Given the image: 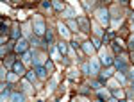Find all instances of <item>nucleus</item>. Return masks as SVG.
Here are the masks:
<instances>
[{
    "mask_svg": "<svg viewBox=\"0 0 134 102\" xmlns=\"http://www.w3.org/2000/svg\"><path fill=\"white\" fill-rule=\"evenodd\" d=\"M52 6H54V9H55V11H61V13L66 9V7H64V4H63V2H57V0H55V2H52Z\"/></svg>",
    "mask_w": 134,
    "mask_h": 102,
    "instance_id": "nucleus-21",
    "label": "nucleus"
},
{
    "mask_svg": "<svg viewBox=\"0 0 134 102\" xmlns=\"http://www.w3.org/2000/svg\"><path fill=\"white\" fill-rule=\"evenodd\" d=\"M63 16H66V18H70V20H72L73 16H75V11H73V7H66V9L63 11Z\"/></svg>",
    "mask_w": 134,
    "mask_h": 102,
    "instance_id": "nucleus-15",
    "label": "nucleus"
},
{
    "mask_svg": "<svg viewBox=\"0 0 134 102\" xmlns=\"http://www.w3.org/2000/svg\"><path fill=\"white\" fill-rule=\"evenodd\" d=\"M79 23H81V27H82V31H84V32L90 31V23H88V20H86L84 16H79Z\"/></svg>",
    "mask_w": 134,
    "mask_h": 102,
    "instance_id": "nucleus-14",
    "label": "nucleus"
},
{
    "mask_svg": "<svg viewBox=\"0 0 134 102\" xmlns=\"http://www.w3.org/2000/svg\"><path fill=\"white\" fill-rule=\"evenodd\" d=\"M23 90H25V92H29V90H31V84H29V81H23Z\"/></svg>",
    "mask_w": 134,
    "mask_h": 102,
    "instance_id": "nucleus-39",
    "label": "nucleus"
},
{
    "mask_svg": "<svg viewBox=\"0 0 134 102\" xmlns=\"http://www.w3.org/2000/svg\"><path fill=\"white\" fill-rule=\"evenodd\" d=\"M18 73H14V72H11V73H7V84H11V82H14V81H18Z\"/></svg>",
    "mask_w": 134,
    "mask_h": 102,
    "instance_id": "nucleus-20",
    "label": "nucleus"
},
{
    "mask_svg": "<svg viewBox=\"0 0 134 102\" xmlns=\"http://www.w3.org/2000/svg\"><path fill=\"white\" fill-rule=\"evenodd\" d=\"M93 32L97 34V38L102 36V29H100V23H98V22H93Z\"/></svg>",
    "mask_w": 134,
    "mask_h": 102,
    "instance_id": "nucleus-19",
    "label": "nucleus"
},
{
    "mask_svg": "<svg viewBox=\"0 0 134 102\" xmlns=\"http://www.w3.org/2000/svg\"><path fill=\"white\" fill-rule=\"evenodd\" d=\"M23 32H25V34H29V32H31V25H29V23H27V25H23Z\"/></svg>",
    "mask_w": 134,
    "mask_h": 102,
    "instance_id": "nucleus-42",
    "label": "nucleus"
},
{
    "mask_svg": "<svg viewBox=\"0 0 134 102\" xmlns=\"http://www.w3.org/2000/svg\"><path fill=\"white\" fill-rule=\"evenodd\" d=\"M82 6H84V9L91 11V7H93V2H91V4H90V2H82Z\"/></svg>",
    "mask_w": 134,
    "mask_h": 102,
    "instance_id": "nucleus-36",
    "label": "nucleus"
},
{
    "mask_svg": "<svg viewBox=\"0 0 134 102\" xmlns=\"http://www.w3.org/2000/svg\"><path fill=\"white\" fill-rule=\"evenodd\" d=\"M88 92H90V86H82V90H81V93H82V95H86Z\"/></svg>",
    "mask_w": 134,
    "mask_h": 102,
    "instance_id": "nucleus-43",
    "label": "nucleus"
},
{
    "mask_svg": "<svg viewBox=\"0 0 134 102\" xmlns=\"http://www.w3.org/2000/svg\"><path fill=\"white\" fill-rule=\"evenodd\" d=\"M34 72H36L38 79H45V77L48 75V72H47V68H45V66H36V68H34Z\"/></svg>",
    "mask_w": 134,
    "mask_h": 102,
    "instance_id": "nucleus-11",
    "label": "nucleus"
},
{
    "mask_svg": "<svg viewBox=\"0 0 134 102\" xmlns=\"http://www.w3.org/2000/svg\"><path fill=\"white\" fill-rule=\"evenodd\" d=\"M32 29H34V34H36V36H43V34L47 32L45 22H43L40 16H36V18H34V22H32Z\"/></svg>",
    "mask_w": 134,
    "mask_h": 102,
    "instance_id": "nucleus-2",
    "label": "nucleus"
},
{
    "mask_svg": "<svg viewBox=\"0 0 134 102\" xmlns=\"http://www.w3.org/2000/svg\"><path fill=\"white\" fill-rule=\"evenodd\" d=\"M127 72H129V73H127V75H129V79L134 82V68H131V70H127Z\"/></svg>",
    "mask_w": 134,
    "mask_h": 102,
    "instance_id": "nucleus-38",
    "label": "nucleus"
},
{
    "mask_svg": "<svg viewBox=\"0 0 134 102\" xmlns=\"http://www.w3.org/2000/svg\"><path fill=\"white\" fill-rule=\"evenodd\" d=\"M50 56H52V59H54V61H59V59H61V52L57 50V47L50 50Z\"/></svg>",
    "mask_w": 134,
    "mask_h": 102,
    "instance_id": "nucleus-16",
    "label": "nucleus"
},
{
    "mask_svg": "<svg viewBox=\"0 0 134 102\" xmlns=\"http://www.w3.org/2000/svg\"><path fill=\"white\" fill-rule=\"evenodd\" d=\"M114 66L118 68V72H125L127 70V57L125 56H118L114 59Z\"/></svg>",
    "mask_w": 134,
    "mask_h": 102,
    "instance_id": "nucleus-4",
    "label": "nucleus"
},
{
    "mask_svg": "<svg viewBox=\"0 0 134 102\" xmlns=\"http://www.w3.org/2000/svg\"><path fill=\"white\" fill-rule=\"evenodd\" d=\"M13 38H20V29H18V27L13 29ZM20 40H21V38H20Z\"/></svg>",
    "mask_w": 134,
    "mask_h": 102,
    "instance_id": "nucleus-34",
    "label": "nucleus"
},
{
    "mask_svg": "<svg viewBox=\"0 0 134 102\" xmlns=\"http://www.w3.org/2000/svg\"><path fill=\"white\" fill-rule=\"evenodd\" d=\"M57 29H59V34H61L64 40H70V31H68V27H66L63 22H59V23H57Z\"/></svg>",
    "mask_w": 134,
    "mask_h": 102,
    "instance_id": "nucleus-7",
    "label": "nucleus"
},
{
    "mask_svg": "<svg viewBox=\"0 0 134 102\" xmlns=\"http://www.w3.org/2000/svg\"><path fill=\"white\" fill-rule=\"evenodd\" d=\"M57 50L64 56V54H66V50H68V45H66L64 41H59V43H57Z\"/></svg>",
    "mask_w": 134,
    "mask_h": 102,
    "instance_id": "nucleus-18",
    "label": "nucleus"
},
{
    "mask_svg": "<svg viewBox=\"0 0 134 102\" xmlns=\"http://www.w3.org/2000/svg\"><path fill=\"white\" fill-rule=\"evenodd\" d=\"M41 7H43V9H50V7H52V2H43Z\"/></svg>",
    "mask_w": 134,
    "mask_h": 102,
    "instance_id": "nucleus-37",
    "label": "nucleus"
},
{
    "mask_svg": "<svg viewBox=\"0 0 134 102\" xmlns=\"http://www.w3.org/2000/svg\"><path fill=\"white\" fill-rule=\"evenodd\" d=\"M45 68H47V72H54V65H52V61L45 63Z\"/></svg>",
    "mask_w": 134,
    "mask_h": 102,
    "instance_id": "nucleus-31",
    "label": "nucleus"
},
{
    "mask_svg": "<svg viewBox=\"0 0 134 102\" xmlns=\"http://www.w3.org/2000/svg\"><path fill=\"white\" fill-rule=\"evenodd\" d=\"M113 95H114V99H124V92L122 90H114Z\"/></svg>",
    "mask_w": 134,
    "mask_h": 102,
    "instance_id": "nucleus-28",
    "label": "nucleus"
},
{
    "mask_svg": "<svg viewBox=\"0 0 134 102\" xmlns=\"http://www.w3.org/2000/svg\"><path fill=\"white\" fill-rule=\"evenodd\" d=\"M100 63H102L104 66H109V65L113 63V57H111L105 50H100Z\"/></svg>",
    "mask_w": 134,
    "mask_h": 102,
    "instance_id": "nucleus-6",
    "label": "nucleus"
},
{
    "mask_svg": "<svg viewBox=\"0 0 134 102\" xmlns=\"http://www.w3.org/2000/svg\"><path fill=\"white\" fill-rule=\"evenodd\" d=\"M82 72H84V73H88V75H90V66H88V63H86V65H82Z\"/></svg>",
    "mask_w": 134,
    "mask_h": 102,
    "instance_id": "nucleus-40",
    "label": "nucleus"
},
{
    "mask_svg": "<svg viewBox=\"0 0 134 102\" xmlns=\"http://www.w3.org/2000/svg\"><path fill=\"white\" fill-rule=\"evenodd\" d=\"M77 75H79L77 70H70V72H68V77H70V79H77Z\"/></svg>",
    "mask_w": 134,
    "mask_h": 102,
    "instance_id": "nucleus-32",
    "label": "nucleus"
},
{
    "mask_svg": "<svg viewBox=\"0 0 134 102\" xmlns=\"http://www.w3.org/2000/svg\"><path fill=\"white\" fill-rule=\"evenodd\" d=\"M98 95H100V99H107V100L111 99V97H109V93L104 92V90H98Z\"/></svg>",
    "mask_w": 134,
    "mask_h": 102,
    "instance_id": "nucleus-29",
    "label": "nucleus"
},
{
    "mask_svg": "<svg viewBox=\"0 0 134 102\" xmlns=\"http://www.w3.org/2000/svg\"><path fill=\"white\" fill-rule=\"evenodd\" d=\"M132 61H134V54H132Z\"/></svg>",
    "mask_w": 134,
    "mask_h": 102,
    "instance_id": "nucleus-49",
    "label": "nucleus"
},
{
    "mask_svg": "<svg viewBox=\"0 0 134 102\" xmlns=\"http://www.w3.org/2000/svg\"><path fill=\"white\" fill-rule=\"evenodd\" d=\"M132 95H134V82H132Z\"/></svg>",
    "mask_w": 134,
    "mask_h": 102,
    "instance_id": "nucleus-46",
    "label": "nucleus"
},
{
    "mask_svg": "<svg viewBox=\"0 0 134 102\" xmlns=\"http://www.w3.org/2000/svg\"><path fill=\"white\" fill-rule=\"evenodd\" d=\"M95 102H102V100H100V99H97V100H95Z\"/></svg>",
    "mask_w": 134,
    "mask_h": 102,
    "instance_id": "nucleus-47",
    "label": "nucleus"
},
{
    "mask_svg": "<svg viewBox=\"0 0 134 102\" xmlns=\"http://www.w3.org/2000/svg\"><path fill=\"white\" fill-rule=\"evenodd\" d=\"M95 16H97V22L100 23V25H109V22H111V18H109V9H105V7H100V9L95 11Z\"/></svg>",
    "mask_w": 134,
    "mask_h": 102,
    "instance_id": "nucleus-1",
    "label": "nucleus"
},
{
    "mask_svg": "<svg viewBox=\"0 0 134 102\" xmlns=\"http://www.w3.org/2000/svg\"><path fill=\"white\" fill-rule=\"evenodd\" d=\"M91 88H93V90H97V92H98V90H100V82L93 81V82H91Z\"/></svg>",
    "mask_w": 134,
    "mask_h": 102,
    "instance_id": "nucleus-35",
    "label": "nucleus"
},
{
    "mask_svg": "<svg viewBox=\"0 0 134 102\" xmlns=\"http://www.w3.org/2000/svg\"><path fill=\"white\" fill-rule=\"evenodd\" d=\"M120 23H122V18H114V20H113V27L120 25Z\"/></svg>",
    "mask_w": 134,
    "mask_h": 102,
    "instance_id": "nucleus-41",
    "label": "nucleus"
},
{
    "mask_svg": "<svg viewBox=\"0 0 134 102\" xmlns=\"http://www.w3.org/2000/svg\"><path fill=\"white\" fill-rule=\"evenodd\" d=\"M131 31H134V23H132V27H131Z\"/></svg>",
    "mask_w": 134,
    "mask_h": 102,
    "instance_id": "nucleus-48",
    "label": "nucleus"
},
{
    "mask_svg": "<svg viewBox=\"0 0 134 102\" xmlns=\"http://www.w3.org/2000/svg\"><path fill=\"white\" fill-rule=\"evenodd\" d=\"M13 70H14V73H18V75L27 73L25 68H23V63H20V61H14V63H13Z\"/></svg>",
    "mask_w": 134,
    "mask_h": 102,
    "instance_id": "nucleus-10",
    "label": "nucleus"
},
{
    "mask_svg": "<svg viewBox=\"0 0 134 102\" xmlns=\"http://www.w3.org/2000/svg\"><path fill=\"white\" fill-rule=\"evenodd\" d=\"M27 45H29V43H27L25 40H18V41H16V45H14V50L25 54V52H27Z\"/></svg>",
    "mask_w": 134,
    "mask_h": 102,
    "instance_id": "nucleus-8",
    "label": "nucleus"
},
{
    "mask_svg": "<svg viewBox=\"0 0 134 102\" xmlns=\"http://www.w3.org/2000/svg\"><path fill=\"white\" fill-rule=\"evenodd\" d=\"M31 61H32V52H31V50H27L25 54H23V56H21V63H23V65H29Z\"/></svg>",
    "mask_w": 134,
    "mask_h": 102,
    "instance_id": "nucleus-13",
    "label": "nucleus"
},
{
    "mask_svg": "<svg viewBox=\"0 0 134 102\" xmlns=\"http://www.w3.org/2000/svg\"><path fill=\"white\" fill-rule=\"evenodd\" d=\"M111 75H113V70H111V68H107V70H104V73L100 75V81H105V79H109Z\"/></svg>",
    "mask_w": 134,
    "mask_h": 102,
    "instance_id": "nucleus-23",
    "label": "nucleus"
},
{
    "mask_svg": "<svg viewBox=\"0 0 134 102\" xmlns=\"http://www.w3.org/2000/svg\"><path fill=\"white\" fill-rule=\"evenodd\" d=\"M68 27H70L72 31H79V27H77V22H75V20H70V22H68Z\"/></svg>",
    "mask_w": 134,
    "mask_h": 102,
    "instance_id": "nucleus-27",
    "label": "nucleus"
},
{
    "mask_svg": "<svg viewBox=\"0 0 134 102\" xmlns=\"http://www.w3.org/2000/svg\"><path fill=\"white\" fill-rule=\"evenodd\" d=\"M88 66H90V75H97L98 70H100V61L97 57H91L90 63H88Z\"/></svg>",
    "mask_w": 134,
    "mask_h": 102,
    "instance_id": "nucleus-3",
    "label": "nucleus"
},
{
    "mask_svg": "<svg viewBox=\"0 0 134 102\" xmlns=\"http://www.w3.org/2000/svg\"><path fill=\"white\" fill-rule=\"evenodd\" d=\"M120 102H127V100H120Z\"/></svg>",
    "mask_w": 134,
    "mask_h": 102,
    "instance_id": "nucleus-50",
    "label": "nucleus"
},
{
    "mask_svg": "<svg viewBox=\"0 0 134 102\" xmlns=\"http://www.w3.org/2000/svg\"><path fill=\"white\" fill-rule=\"evenodd\" d=\"M45 40H47V43H52V41H54V34H52L50 29L45 32Z\"/></svg>",
    "mask_w": 134,
    "mask_h": 102,
    "instance_id": "nucleus-24",
    "label": "nucleus"
},
{
    "mask_svg": "<svg viewBox=\"0 0 134 102\" xmlns=\"http://www.w3.org/2000/svg\"><path fill=\"white\" fill-rule=\"evenodd\" d=\"M32 63H34V66H41L43 65V56L38 50H32Z\"/></svg>",
    "mask_w": 134,
    "mask_h": 102,
    "instance_id": "nucleus-9",
    "label": "nucleus"
},
{
    "mask_svg": "<svg viewBox=\"0 0 134 102\" xmlns=\"http://www.w3.org/2000/svg\"><path fill=\"white\" fill-rule=\"evenodd\" d=\"M116 81L120 84H127V77L124 75V72H116Z\"/></svg>",
    "mask_w": 134,
    "mask_h": 102,
    "instance_id": "nucleus-17",
    "label": "nucleus"
},
{
    "mask_svg": "<svg viewBox=\"0 0 134 102\" xmlns=\"http://www.w3.org/2000/svg\"><path fill=\"white\" fill-rule=\"evenodd\" d=\"M113 50L122 54V41H114V43H113Z\"/></svg>",
    "mask_w": 134,
    "mask_h": 102,
    "instance_id": "nucleus-25",
    "label": "nucleus"
},
{
    "mask_svg": "<svg viewBox=\"0 0 134 102\" xmlns=\"http://www.w3.org/2000/svg\"><path fill=\"white\" fill-rule=\"evenodd\" d=\"M25 75H27V81H29V82H36V79H38V75H36V72H34V70L27 72Z\"/></svg>",
    "mask_w": 134,
    "mask_h": 102,
    "instance_id": "nucleus-22",
    "label": "nucleus"
},
{
    "mask_svg": "<svg viewBox=\"0 0 134 102\" xmlns=\"http://www.w3.org/2000/svg\"><path fill=\"white\" fill-rule=\"evenodd\" d=\"M91 43H93V47H95V49H102V45H100V38H97V36H95V38L91 40Z\"/></svg>",
    "mask_w": 134,
    "mask_h": 102,
    "instance_id": "nucleus-26",
    "label": "nucleus"
},
{
    "mask_svg": "<svg viewBox=\"0 0 134 102\" xmlns=\"http://www.w3.org/2000/svg\"><path fill=\"white\" fill-rule=\"evenodd\" d=\"M107 102H118V100H116L114 97H111V99H109V100H107Z\"/></svg>",
    "mask_w": 134,
    "mask_h": 102,
    "instance_id": "nucleus-45",
    "label": "nucleus"
},
{
    "mask_svg": "<svg viewBox=\"0 0 134 102\" xmlns=\"http://www.w3.org/2000/svg\"><path fill=\"white\" fill-rule=\"evenodd\" d=\"M55 84H57V79H52V81L48 82V90H50V92L54 90V88H55Z\"/></svg>",
    "mask_w": 134,
    "mask_h": 102,
    "instance_id": "nucleus-33",
    "label": "nucleus"
},
{
    "mask_svg": "<svg viewBox=\"0 0 134 102\" xmlns=\"http://www.w3.org/2000/svg\"><path fill=\"white\" fill-rule=\"evenodd\" d=\"M81 49H82V52H86V54H88V56H91V57H93V54H95V50H97V49L93 47L91 41H84Z\"/></svg>",
    "mask_w": 134,
    "mask_h": 102,
    "instance_id": "nucleus-5",
    "label": "nucleus"
},
{
    "mask_svg": "<svg viewBox=\"0 0 134 102\" xmlns=\"http://www.w3.org/2000/svg\"><path fill=\"white\" fill-rule=\"evenodd\" d=\"M129 45H131V49H134V36L131 38V41H129Z\"/></svg>",
    "mask_w": 134,
    "mask_h": 102,
    "instance_id": "nucleus-44",
    "label": "nucleus"
},
{
    "mask_svg": "<svg viewBox=\"0 0 134 102\" xmlns=\"http://www.w3.org/2000/svg\"><path fill=\"white\" fill-rule=\"evenodd\" d=\"M11 102H25V95L23 93H13L11 95Z\"/></svg>",
    "mask_w": 134,
    "mask_h": 102,
    "instance_id": "nucleus-12",
    "label": "nucleus"
},
{
    "mask_svg": "<svg viewBox=\"0 0 134 102\" xmlns=\"http://www.w3.org/2000/svg\"><path fill=\"white\" fill-rule=\"evenodd\" d=\"M118 84H120L118 81H109V88L114 92V90H118Z\"/></svg>",
    "mask_w": 134,
    "mask_h": 102,
    "instance_id": "nucleus-30",
    "label": "nucleus"
}]
</instances>
